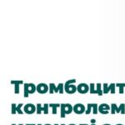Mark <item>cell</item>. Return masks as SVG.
<instances>
[{
    "label": "cell",
    "mask_w": 125,
    "mask_h": 125,
    "mask_svg": "<svg viewBox=\"0 0 125 125\" xmlns=\"http://www.w3.org/2000/svg\"><path fill=\"white\" fill-rule=\"evenodd\" d=\"M36 108H36L33 104H27L26 105H24L23 110L27 114H33L35 113Z\"/></svg>",
    "instance_id": "cell-5"
},
{
    "label": "cell",
    "mask_w": 125,
    "mask_h": 125,
    "mask_svg": "<svg viewBox=\"0 0 125 125\" xmlns=\"http://www.w3.org/2000/svg\"><path fill=\"white\" fill-rule=\"evenodd\" d=\"M116 113H121L122 114H125V104H121L119 107H118V108L116 109Z\"/></svg>",
    "instance_id": "cell-10"
},
{
    "label": "cell",
    "mask_w": 125,
    "mask_h": 125,
    "mask_svg": "<svg viewBox=\"0 0 125 125\" xmlns=\"http://www.w3.org/2000/svg\"><path fill=\"white\" fill-rule=\"evenodd\" d=\"M116 125H124V124H116Z\"/></svg>",
    "instance_id": "cell-33"
},
{
    "label": "cell",
    "mask_w": 125,
    "mask_h": 125,
    "mask_svg": "<svg viewBox=\"0 0 125 125\" xmlns=\"http://www.w3.org/2000/svg\"><path fill=\"white\" fill-rule=\"evenodd\" d=\"M92 106V108H93V113L94 114H97L98 113V106L97 104H90Z\"/></svg>",
    "instance_id": "cell-14"
},
{
    "label": "cell",
    "mask_w": 125,
    "mask_h": 125,
    "mask_svg": "<svg viewBox=\"0 0 125 125\" xmlns=\"http://www.w3.org/2000/svg\"><path fill=\"white\" fill-rule=\"evenodd\" d=\"M103 92L104 94H108V92H110V88H109V85L108 83H104V89H103Z\"/></svg>",
    "instance_id": "cell-15"
},
{
    "label": "cell",
    "mask_w": 125,
    "mask_h": 125,
    "mask_svg": "<svg viewBox=\"0 0 125 125\" xmlns=\"http://www.w3.org/2000/svg\"><path fill=\"white\" fill-rule=\"evenodd\" d=\"M90 122H91V124H95V123H96V119H91Z\"/></svg>",
    "instance_id": "cell-29"
},
{
    "label": "cell",
    "mask_w": 125,
    "mask_h": 125,
    "mask_svg": "<svg viewBox=\"0 0 125 125\" xmlns=\"http://www.w3.org/2000/svg\"><path fill=\"white\" fill-rule=\"evenodd\" d=\"M10 83H11L12 84H14V85H15V84H19V85H21V84H24L23 81H22V80H17V81L12 80V81L10 82Z\"/></svg>",
    "instance_id": "cell-23"
},
{
    "label": "cell",
    "mask_w": 125,
    "mask_h": 125,
    "mask_svg": "<svg viewBox=\"0 0 125 125\" xmlns=\"http://www.w3.org/2000/svg\"><path fill=\"white\" fill-rule=\"evenodd\" d=\"M49 91V87L44 83H40L37 85V92L40 94H44Z\"/></svg>",
    "instance_id": "cell-2"
},
{
    "label": "cell",
    "mask_w": 125,
    "mask_h": 125,
    "mask_svg": "<svg viewBox=\"0 0 125 125\" xmlns=\"http://www.w3.org/2000/svg\"><path fill=\"white\" fill-rule=\"evenodd\" d=\"M73 112L75 113L76 114H83V113L86 112L85 107L82 104H76L75 105L73 106Z\"/></svg>",
    "instance_id": "cell-4"
},
{
    "label": "cell",
    "mask_w": 125,
    "mask_h": 125,
    "mask_svg": "<svg viewBox=\"0 0 125 125\" xmlns=\"http://www.w3.org/2000/svg\"><path fill=\"white\" fill-rule=\"evenodd\" d=\"M12 125H16V124H12Z\"/></svg>",
    "instance_id": "cell-38"
},
{
    "label": "cell",
    "mask_w": 125,
    "mask_h": 125,
    "mask_svg": "<svg viewBox=\"0 0 125 125\" xmlns=\"http://www.w3.org/2000/svg\"><path fill=\"white\" fill-rule=\"evenodd\" d=\"M31 125H36V124H31Z\"/></svg>",
    "instance_id": "cell-40"
},
{
    "label": "cell",
    "mask_w": 125,
    "mask_h": 125,
    "mask_svg": "<svg viewBox=\"0 0 125 125\" xmlns=\"http://www.w3.org/2000/svg\"><path fill=\"white\" fill-rule=\"evenodd\" d=\"M48 108H49V104H43V113H44V114H48Z\"/></svg>",
    "instance_id": "cell-21"
},
{
    "label": "cell",
    "mask_w": 125,
    "mask_h": 125,
    "mask_svg": "<svg viewBox=\"0 0 125 125\" xmlns=\"http://www.w3.org/2000/svg\"><path fill=\"white\" fill-rule=\"evenodd\" d=\"M69 125H76V124H69Z\"/></svg>",
    "instance_id": "cell-35"
},
{
    "label": "cell",
    "mask_w": 125,
    "mask_h": 125,
    "mask_svg": "<svg viewBox=\"0 0 125 125\" xmlns=\"http://www.w3.org/2000/svg\"><path fill=\"white\" fill-rule=\"evenodd\" d=\"M79 125H88V124H80Z\"/></svg>",
    "instance_id": "cell-31"
},
{
    "label": "cell",
    "mask_w": 125,
    "mask_h": 125,
    "mask_svg": "<svg viewBox=\"0 0 125 125\" xmlns=\"http://www.w3.org/2000/svg\"><path fill=\"white\" fill-rule=\"evenodd\" d=\"M61 106L60 104H50L49 107L53 109V114H57V108Z\"/></svg>",
    "instance_id": "cell-11"
},
{
    "label": "cell",
    "mask_w": 125,
    "mask_h": 125,
    "mask_svg": "<svg viewBox=\"0 0 125 125\" xmlns=\"http://www.w3.org/2000/svg\"><path fill=\"white\" fill-rule=\"evenodd\" d=\"M116 87L119 88V94H124V88L125 87V83H116Z\"/></svg>",
    "instance_id": "cell-13"
},
{
    "label": "cell",
    "mask_w": 125,
    "mask_h": 125,
    "mask_svg": "<svg viewBox=\"0 0 125 125\" xmlns=\"http://www.w3.org/2000/svg\"><path fill=\"white\" fill-rule=\"evenodd\" d=\"M97 93H98V96H102L104 94V92L102 90V84L101 83H97Z\"/></svg>",
    "instance_id": "cell-12"
},
{
    "label": "cell",
    "mask_w": 125,
    "mask_h": 125,
    "mask_svg": "<svg viewBox=\"0 0 125 125\" xmlns=\"http://www.w3.org/2000/svg\"><path fill=\"white\" fill-rule=\"evenodd\" d=\"M64 90H65V92L68 94H73L76 91H78L77 86L74 85V84H70V85H68V86H64Z\"/></svg>",
    "instance_id": "cell-6"
},
{
    "label": "cell",
    "mask_w": 125,
    "mask_h": 125,
    "mask_svg": "<svg viewBox=\"0 0 125 125\" xmlns=\"http://www.w3.org/2000/svg\"><path fill=\"white\" fill-rule=\"evenodd\" d=\"M14 93L16 94H19V84H15L14 85Z\"/></svg>",
    "instance_id": "cell-28"
},
{
    "label": "cell",
    "mask_w": 125,
    "mask_h": 125,
    "mask_svg": "<svg viewBox=\"0 0 125 125\" xmlns=\"http://www.w3.org/2000/svg\"><path fill=\"white\" fill-rule=\"evenodd\" d=\"M23 106V104H19V105L17 106V112H18V114H23V112L22 111V107Z\"/></svg>",
    "instance_id": "cell-20"
},
{
    "label": "cell",
    "mask_w": 125,
    "mask_h": 125,
    "mask_svg": "<svg viewBox=\"0 0 125 125\" xmlns=\"http://www.w3.org/2000/svg\"><path fill=\"white\" fill-rule=\"evenodd\" d=\"M91 125H95V124H92Z\"/></svg>",
    "instance_id": "cell-36"
},
{
    "label": "cell",
    "mask_w": 125,
    "mask_h": 125,
    "mask_svg": "<svg viewBox=\"0 0 125 125\" xmlns=\"http://www.w3.org/2000/svg\"><path fill=\"white\" fill-rule=\"evenodd\" d=\"M19 125H23V124H19Z\"/></svg>",
    "instance_id": "cell-39"
},
{
    "label": "cell",
    "mask_w": 125,
    "mask_h": 125,
    "mask_svg": "<svg viewBox=\"0 0 125 125\" xmlns=\"http://www.w3.org/2000/svg\"><path fill=\"white\" fill-rule=\"evenodd\" d=\"M77 89H78V92L79 93V94H87V93H88L90 90V88H89V86H88L87 83H79L77 86Z\"/></svg>",
    "instance_id": "cell-3"
},
{
    "label": "cell",
    "mask_w": 125,
    "mask_h": 125,
    "mask_svg": "<svg viewBox=\"0 0 125 125\" xmlns=\"http://www.w3.org/2000/svg\"><path fill=\"white\" fill-rule=\"evenodd\" d=\"M23 96L25 97V98H28V97L29 96V92H28V89L25 86H23Z\"/></svg>",
    "instance_id": "cell-27"
},
{
    "label": "cell",
    "mask_w": 125,
    "mask_h": 125,
    "mask_svg": "<svg viewBox=\"0 0 125 125\" xmlns=\"http://www.w3.org/2000/svg\"><path fill=\"white\" fill-rule=\"evenodd\" d=\"M58 88L59 90V93L60 94H63V83H59L58 85Z\"/></svg>",
    "instance_id": "cell-25"
},
{
    "label": "cell",
    "mask_w": 125,
    "mask_h": 125,
    "mask_svg": "<svg viewBox=\"0 0 125 125\" xmlns=\"http://www.w3.org/2000/svg\"><path fill=\"white\" fill-rule=\"evenodd\" d=\"M38 125H42V124H38Z\"/></svg>",
    "instance_id": "cell-41"
},
{
    "label": "cell",
    "mask_w": 125,
    "mask_h": 125,
    "mask_svg": "<svg viewBox=\"0 0 125 125\" xmlns=\"http://www.w3.org/2000/svg\"><path fill=\"white\" fill-rule=\"evenodd\" d=\"M115 88H116V84L115 83H111L109 85V88H110V93L111 94H115Z\"/></svg>",
    "instance_id": "cell-19"
},
{
    "label": "cell",
    "mask_w": 125,
    "mask_h": 125,
    "mask_svg": "<svg viewBox=\"0 0 125 125\" xmlns=\"http://www.w3.org/2000/svg\"><path fill=\"white\" fill-rule=\"evenodd\" d=\"M23 86H25L28 89V92H29V94H34L35 91L37 90V87L35 86V84L33 83H24Z\"/></svg>",
    "instance_id": "cell-7"
},
{
    "label": "cell",
    "mask_w": 125,
    "mask_h": 125,
    "mask_svg": "<svg viewBox=\"0 0 125 125\" xmlns=\"http://www.w3.org/2000/svg\"><path fill=\"white\" fill-rule=\"evenodd\" d=\"M54 125H58V124H54ZM60 125H65V124H60Z\"/></svg>",
    "instance_id": "cell-30"
},
{
    "label": "cell",
    "mask_w": 125,
    "mask_h": 125,
    "mask_svg": "<svg viewBox=\"0 0 125 125\" xmlns=\"http://www.w3.org/2000/svg\"><path fill=\"white\" fill-rule=\"evenodd\" d=\"M90 94H98L97 90L95 89V84L94 83H90Z\"/></svg>",
    "instance_id": "cell-16"
},
{
    "label": "cell",
    "mask_w": 125,
    "mask_h": 125,
    "mask_svg": "<svg viewBox=\"0 0 125 125\" xmlns=\"http://www.w3.org/2000/svg\"><path fill=\"white\" fill-rule=\"evenodd\" d=\"M12 114H15L17 112V105L16 104H12Z\"/></svg>",
    "instance_id": "cell-22"
},
{
    "label": "cell",
    "mask_w": 125,
    "mask_h": 125,
    "mask_svg": "<svg viewBox=\"0 0 125 125\" xmlns=\"http://www.w3.org/2000/svg\"><path fill=\"white\" fill-rule=\"evenodd\" d=\"M26 125H31V124H26Z\"/></svg>",
    "instance_id": "cell-37"
},
{
    "label": "cell",
    "mask_w": 125,
    "mask_h": 125,
    "mask_svg": "<svg viewBox=\"0 0 125 125\" xmlns=\"http://www.w3.org/2000/svg\"><path fill=\"white\" fill-rule=\"evenodd\" d=\"M118 108L116 104H111V114H114L116 113V109Z\"/></svg>",
    "instance_id": "cell-17"
},
{
    "label": "cell",
    "mask_w": 125,
    "mask_h": 125,
    "mask_svg": "<svg viewBox=\"0 0 125 125\" xmlns=\"http://www.w3.org/2000/svg\"><path fill=\"white\" fill-rule=\"evenodd\" d=\"M76 83V79H71V80H68L65 83L64 86H68V85H70V84H74Z\"/></svg>",
    "instance_id": "cell-26"
},
{
    "label": "cell",
    "mask_w": 125,
    "mask_h": 125,
    "mask_svg": "<svg viewBox=\"0 0 125 125\" xmlns=\"http://www.w3.org/2000/svg\"><path fill=\"white\" fill-rule=\"evenodd\" d=\"M103 125H110V124H103Z\"/></svg>",
    "instance_id": "cell-32"
},
{
    "label": "cell",
    "mask_w": 125,
    "mask_h": 125,
    "mask_svg": "<svg viewBox=\"0 0 125 125\" xmlns=\"http://www.w3.org/2000/svg\"><path fill=\"white\" fill-rule=\"evenodd\" d=\"M44 125H51V124H44Z\"/></svg>",
    "instance_id": "cell-34"
},
{
    "label": "cell",
    "mask_w": 125,
    "mask_h": 125,
    "mask_svg": "<svg viewBox=\"0 0 125 125\" xmlns=\"http://www.w3.org/2000/svg\"><path fill=\"white\" fill-rule=\"evenodd\" d=\"M42 111H43V107L41 104H37V114H41Z\"/></svg>",
    "instance_id": "cell-18"
},
{
    "label": "cell",
    "mask_w": 125,
    "mask_h": 125,
    "mask_svg": "<svg viewBox=\"0 0 125 125\" xmlns=\"http://www.w3.org/2000/svg\"><path fill=\"white\" fill-rule=\"evenodd\" d=\"M92 109H93V108H92L91 104H88V106H87V109H86L85 114H89Z\"/></svg>",
    "instance_id": "cell-24"
},
{
    "label": "cell",
    "mask_w": 125,
    "mask_h": 125,
    "mask_svg": "<svg viewBox=\"0 0 125 125\" xmlns=\"http://www.w3.org/2000/svg\"><path fill=\"white\" fill-rule=\"evenodd\" d=\"M58 92L59 93V90H58V86H56L53 83H49V91H48V93L51 94H53V93H58Z\"/></svg>",
    "instance_id": "cell-9"
},
{
    "label": "cell",
    "mask_w": 125,
    "mask_h": 125,
    "mask_svg": "<svg viewBox=\"0 0 125 125\" xmlns=\"http://www.w3.org/2000/svg\"><path fill=\"white\" fill-rule=\"evenodd\" d=\"M109 109H110V106L107 104H102L98 106V112L101 113V114L104 111H109Z\"/></svg>",
    "instance_id": "cell-8"
},
{
    "label": "cell",
    "mask_w": 125,
    "mask_h": 125,
    "mask_svg": "<svg viewBox=\"0 0 125 125\" xmlns=\"http://www.w3.org/2000/svg\"><path fill=\"white\" fill-rule=\"evenodd\" d=\"M60 117L62 118H64L66 114H70L72 112H73V107L70 104H61L60 106Z\"/></svg>",
    "instance_id": "cell-1"
}]
</instances>
